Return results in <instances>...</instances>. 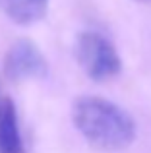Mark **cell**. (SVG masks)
<instances>
[{
	"label": "cell",
	"mask_w": 151,
	"mask_h": 153,
	"mask_svg": "<svg viewBox=\"0 0 151 153\" xmlns=\"http://www.w3.org/2000/svg\"><path fill=\"white\" fill-rule=\"evenodd\" d=\"M72 120L85 142L103 151L124 149L136 138L134 118L116 103L103 97L85 95L76 99Z\"/></svg>",
	"instance_id": "1"
},
{
	"label": "cell",
	"mask_w": 151,
	"mask_h": 153,
	"mask_svg": "<svg viewBox=\"0 0 151 153\" xmlns=\"http://www.w3.org/2000/svg\"><path fill=\"white\" fill-rule=\"evenodd\" d=\"M74 54L81 70L95 82L110 79L122 70V60L114 45L95 31H83L78 35Z\"/></svg>",
	"instance_id": "2"
},
{
	"label": "cell",
	"mask_w": 151,
	"mask_h": 153,
	"mask_svg": "<svg viewBox=\"0 0 151 153\" xmlns=\"http://www.w3.org/2000/svg\"><path fill=\"white\" fill-rule=\"evenodd\" d=\"M4 74L12 82L41 79L49 74V64L39 47L29 39H19L10 47L4 58Z\"/></svg>",
	"instance_id": "3"
},
{
	"label": "cell",
	"mask_w": 151,
	"mask_h": 153,
	"mask_svg": "<svg viewBox=\"0 0 151 153\" xmlns=\"http://www.w3.org/2000/svg\"><path fill=\"white\" fill-rule=\"evenodd\" d=\"M0 153H25L16 105L10 97H0Z\"/></svg>",
	"instance_id": "4"
},
{
	"label": "cell",
	"mask_w": 151,
	"mask_h": 153,
	"mask_svg": "<svg viewBox=\"0 0 151 153\" xmlns=\"http://www.w3.org/2000/svg\"><path fill=\"white\" fill-rule=\"evenodd\" d=\"M4 14L18 25H31L45 18L49 0H0Z\"/></svg>",
	"instance_id": "5"
},
{
	"label": "cell",
	"mask_w": 151,
	"mask_h": 153,
	"mask_svg": "<svg viewBox=\"0 0 151 153\" xmlns=\"http://www.w3.org/2000/svg\"><path fill=\"white\" fill-rule=\"evenodd\" d=\"M140 2H149V0H140Z\"/></svg>",
	"instance_id": "6"
}]
</instances>
